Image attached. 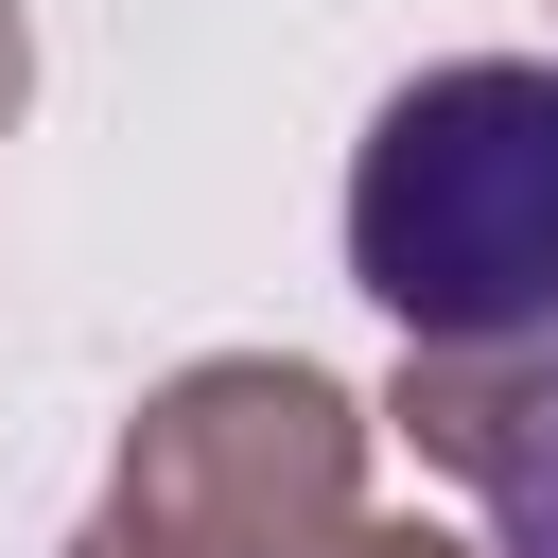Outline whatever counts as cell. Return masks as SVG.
I'll return each instance as SVG.
<instances>
[{
  "label": "cell",
  "instance_id": "3957f363",
  "mask_svg": "<svg viewBox=\"0 0 558 558\" xmlns=\"http://www.w3.org/2000/svg\"><path fill=\"white\" fill-rule=\"evenodd\" d=\"M384 418L453 488H488V558H558V331H523V349H401Z\"/></svg>",
  "mask_w": 558,
  "mask_h": 558
},
{
  "label": "cell",
  "instance_id": "7a4b0ae2",
  "mask_svg": "<svg viewBox=\"0 0 558 558\" xmlns=\"http://www.w3.org/2000/svg\"><path fill=\"white\" fill-rule=\"evenodd\" d=\"M122 506L209 558H331L366 506V401L296 349H209L122 418Z\"/></svg>",
  "mask_w": 558,
  "mask_h": 558
},
{
  "label": "cell",
  "instance_id": "6da1fadb",
  "mask_svg": "<svg viewBox=\"0 0 558 558\" xmlns=\"http://www.w3.org/2000/svg\"><path fill=\"white\" fill-rule=\"evenodd\" d=\"M349 279L401 314V349L558 331V70L453 52L384 87V122L349 140Z\"/></svg>",
  "mask_w": 558,
  "mask_h": 558
},
{
  "label": "cell",
  "instance_id": "5b68a950",
  "mask_svg": "<svg viewBox=\"0 0 558 558\" xmlns=\"http://www.w3.org/2000/svg\"><path fill=\"white\" fill-rule=\"evenodd\" d=\"M70 558H209V541H174V523H140V506H122V488H105V523H87V541H70Z\"/></svg>",
  "mask_w": 558,
  "mask_h": 558
},
{
  "label": "cell",
  "instance_id": "8992f818",
  "mask_svg": "<svg viewBox=\"0 0 558 558\" xmlns=\"http://www.w3.org/2000/svg\"><path fill=\"white\" fill-rule=\"evenodd\" d=\"M17 87H35V35H17V0H0V122H17Z\"/></svg>",
  "mask_w": 558,
  "mask_h": 558
},
{
  "label": "cell",
  "instance_id": "277c9868",
  "mask_svg": "<svg viewBox=\"0 0 558 558\" xmlns=\"http://www.w3.org/2000/svg\"><path fill=\"white\" fill-rule=\"evenodd\" d=\"M331 558H488V541H453V523H384V506H349V541Z\"/></svg>",
  "mask_w": 558,
  "mask_h": 558
}]
</instances>
